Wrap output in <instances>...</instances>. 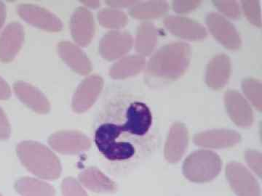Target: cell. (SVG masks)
Instances as JSON below:
<instances>
[{
  "instance_id": "2e32d148",
  "label": "cell",
  "mask_w": 262,
  "mask_h": 196,
  "mask_svg": "<svg viewBox=\"0 0 262 196\" xmlns=\"http://www.w3.org/2000/svg\"><path fill=\"white\" fill-rule=\"evenodd\" d=\"M231 72L232 63L229 57L225 53L215 55L207 65L206 83L215 90L224 88L228 83Z\"/></svg>"
},
{
  "instance_id": "4fadbf2b",
  "label": "cell",
  "mask_w": 262,
  "mask_h": 196,
  "mask_svg": "<svg viewBox=\"0 0 262 196\" xmlns=\"http://www.w3.org/2000/svg\"><path fill=\"white\" fill-rule=\"evenodd\" d=\"M70 29L76 44L83 47L89 46L96 30L92 13L84 7L77 8L71 18Z\"/></svg>"
},
{
  "instance_id": "f546056e",
  "label": "cell",
  "mask_w": 262,
  "mask_h": 196,
  "mask_svg": "<svg viewBox=\"0 0 262 196\" xmlns=\"http://www.w3.org/2000/svg\"><path fill=\"white\" fill-rule=\"evenodd\" d=\"M201 3L199 0H175L172 2V8L177 14L183 15L198 9Z\"/></svg>"
},
{
  "instance_id": "e0dca14e",
  "label": "cell",
  "mask_w": 262,
  "mask_h": 196,
  "mask_svg": "<svg viewBox=\"0 0 262 196\" xmlns=\"http://www.w3.org/2000/svg\"><path fill=\"white\" fill-rule=\"evenodd\" d=\"M24 40V29L21 24L13 22L7 26L0 36V61H13L20 51Z\"/></svg>"
},
{
  "instance_id": "8fae6325",
  "label": "cell",
  "mask_w": 262,
  "mask_h": 196,
  "mask_svg": "<svg viewBox=\"0 0 262 196\" xmlns=\"http://www.w3.org/2000/svg\"><path fill=\"white\" fill-rule=\"evenodd\" d=\"M50 145L60 154L75 155L88 151L91 141L82 132L77 131H62L53 134L49 138Z\"/></svg>"
},
{
  "instance_id": "ffe728a7",
  "label": "cell",
  "mask_w": 262,
  "mask_h": 196,
  "mask_svg": "<svg viewBox=\"0 0 262 196\" xmlns=\"http://www.w3.org/2000/svg\"><path fill=\"white\" fill-rule=\"evenodd\" d=\"M146 58L139 54L122 57L111 67L108 75L114 80H125L134 77L145 69Z\"/></svg>"
},
{
  "instance_id": "ac0fdd59",
  "label": "cell",
  "mask_w": 262,
  "mask_h": 196,
  "mask_svg": "<svg viewBox=\"0 0 262 196\" xmlns=\"http://www.w3.org/2000/svg\"><path fill=\"white\" fill-rule=\"evenodd\" d=\"M58 52L63 61L79 75H88L91 73L92 64L80 46L63 41L58 44Z\"/></svg>"
},
{
  "instance_id": "4dcf8cb0",
  "label": "cell",
  "mask_w": 262,
  "mask_h": 196,
  "mask_svg": "<svg viewBox=\"0 0 262 196\" xmlns=\"http://www.w3.org/2000/svg\"><path fill=\"white\" fill-rule=\"evenodd\" d=\"M245 159L251 170L261 178L262 175V155L255 150H248L245 153Z\"/></svg>"
},
{
  "instance_id": "277c9868",
  "label": "cell",
  "mask_w": 262,
  "mask_h": 196,
  "mask_svg": "<svg viewBox=\"0 0 262 196\" xmlns=\"http://www.w3.org/2000/svg\"><path fill=\"white\" fill-rule=\"evenodd\" d=\"M222 166V159L216 153L201 149L188 156L183 164V173L191 182L203 183L216 178Z\"/></svg>"
},
{
  "instance_id": "d6a6232c",
  "label": "cell",
  "mask_w": 262,
  "mask_h": 196,
  "mask_svg": "<svg viewBox=\"0 0 262 196\" xmlns=\"http://www.w3.org/2000/svg\"><path fill=\"white\" fill-rule=\"evenodd\" d=\"M138 1L134 0H110L106 1V5L108 8H115V9L121 10L122 8H132L134 5L137 3Z\"/></svg>"
},
{
  "instance_id": "484cf974",
  "label": "cell",
  "mask_w": 262,
  "mask_h": 196,
  "mask_svg": "<svg viewBox=\"0 0 262 196\" xmlns=\"http://www.w3.org/2000/svg\"><path fill=\"white\" fill-rule=\"evenodd\" d=\"M244 96L251 106L261 111L262 108V84L254 78H246L241 83Z\"/></svg>"
},
{
  "instance_id": "1f68e13d",
  "label": "cell",
  "mask_w": 262,
  "mask_h": 196,
  "mask_svg": "<svg viewBox=\"0 0 262 196\" xmlns=\"http://www.w3.org/2000/svg\"><path fill=\"white\" fill-rule=\"evenodd\" d=\"M10 135V126L8 118L0 107V140H7Z\"/></svg>"
},
{
  "instance_id": "ba28073f",
  "label": "cell",
  "mask_w": 262,
  "mask_h": 196,
  "mask_svg": "<svg viewBox=\"0 0 262 196\" xmlns=\"http://www.w3.org/2000/svg\"><path fill=\"white\" fill-rule=\"evenodd\" d=\"M163 23L170 34L184 40H203L208 36V30L203 24L184 15H168Z\"/></svg>"
},
{
  "instance_id": "7c38bea8",
  "label": "cell",
  "mask_w": 262,
  "mask_h": 196,
  "mask_svg": "<svg viewBox=\"0 0 262 196\" xmlns=\"http://www.w3.org/2000/svg\"><path fill=\"white\" fill-rule=\"evenodd\" d=\"M18 15L27 23L51 32H57L63 28L61 20L49 10L32 4H21L17 8Z\"/></svg>"
},
{
  "instance_id": "7402d4cb",
  "label": "cell",
  "mask_w": 262,
  "mask_h": 196,
  "mask_svg": "<svg viewBox=\"0 0 262 196\" xmlns=\"http://www.w3.org/2000/svg\"><path fill=\"white\" fill-rule=\"evenodd\" d=\"M79 180L86 188L96 192H114L117 185L96 167H90L79 175Z\"/></svg>"
},
{
  "instance_id": "9a60e30c",
  "label": "cell",
  "mask_w": 262,
  "mask_h": 196,
  "mask_svg": "<svg viewBox=\"0 0 262 196\" xmlns=\"http://www.w3.org/2000/svg\"><path fill=\"white\" fill-rule=\"evenodd\" d=\"M189 143L187 127L182 122H175L170 127L165 142V159L169 163H178L182 159Z\"/></svg>"
},
{
  "instance_id": "f1b7e54d",
  "label": "cell",
  "mask_w": 262,
  "mask_h": 196,
  "mask_svg": "<svg viewBox=\"0 0 262 196\" xmlns=\"http://www.w3.org/2000/svg\"><path fill=\"white\" fill-rule=\"evenodd\" d=\"M61 188L63 196H89L80 184L72 178H66Z\"/></svg>"
},
{
  "instance_id": "30bf717a",
  "label": "cell",
  "mask_w": 262,
  "mask_h": 196,
  "mask_svg": "<svg viewBox=\"0 0 262 196\" xmlns=\"http://www.w3.org/2000/svg\"><path fill=\"white\" fill-rule=\"evenodd\" d=\"M103 87L100 76H89L77 87L72 98V109L76 113L85 112L94 106Z\"/></svg>"
},
{
  "instance_id": "4316f807",
  "label": "cell",
  "mask_w": 262,
  "mask_h": 196,
  "mask_svg": "<svg viewBox=\"0 0 262 196\" xmlns=\"http://www.w3.org/2000/svg\"><path fill=\"white\" fill-rule=\"evenodd\" d=\"M239 5H241V13H244L248 22L258 28H261V10L259 1L258 0H242Z\"/></svg>"
},
{
  "instance_id": "5b68a950",
  "label": "cell",
  "mask_w": 262,
  "mask_h": 196,
  "mask_svg": "<svg viewBox=\"0 0 262 196\" xmlns=\"http://www.w3.org/2000/svg\"><path fill=\"white\" fill-rule=\"evenodd\" d=\"M206 23L212 36L227 49L237 51L242 46V39L238 31L223 15L217 12H211L207 15Z\"/></svg>"
},
{
  "instance_id": "52a82bcc",
  "label": "cell",
  "mask_w": 262,
  "mask_h": 196,
  "mask_svg": "<svg viewBox=\"0 0 262 196\" xmlns=\"http://www.w3.org/2000/svg\"><path fill=\"white\" fill-rule=\"evenodd\" d=\"M134 39L125 31H110L103 36L99 43V53L107 61H116L127 56L132 49Z\"/></svg>"
},
{
  "instance_id": "d6986e66",
  "label": "cell",
  "mask_w": 262,
  "mask_h": 196,
  "mask_svg": "<svg viewBox=\"0 0 262 196\" xmlns=\"http://www.w3.org/2000/svg\"><path fill=\"white\" fill-rule=\"evenodd\" d=\"M14 92L22 103L40 114L49 112L51 104L46 96L32 84L24 82L15 83Z\"/></svg>"
},
{
  "instance_id": "603a6c76",
  "label": "cell",
  "mask_w": 262,
  "mask_h": 196,
  "mask_svg": "<svg viewBox=\"0 0 262 196\" xmlns=\"http://www.w3.org/2000/svg\"><path fill=\"white\" fill-rule=\"evenodd\" d=\"M169 4L164 0L138 1L129 9V14L132 18L144 21L161 18L168 13Z\"/></svg>"
},
{
  "instance_id": "8d00e7d4",
  "label": "cell",
  "mask_w": 262,
  "mask_h": 196,
  "mask_svg": "<svg viewBox=\"0 0 262 196\" xmlns=\"http://www.w3.org/2000/svg\"><path fill=\"white\" fill-rule=\"evenodd\" d=\"M0 196H2V195H1V194H0Z\"/></svg>"
},
{
  "instance_id": "5bb4252c",
  "label": "cell",
  "mask_w": 262,
  "mask_h": 196,
  "mask_svg": "<svg viewBox=\"0 0 262 196\" xmlns=\"http://www.w3.org/2000/svg\"><path fill=\"white\" fill-rule=\"evenodd\" d=\"M241 140L238 132L226 129L205 131L194 137L196 145L208 150L229 149L238 144Z\"/></svg>"
},
{
  "instance_id": "cb8c5ba5",
  "label": "cell",
  "mask_w": 262,
  "mask_h": 196,
  "mask_svg": "<svg viewBox=\"0 0 262 196\" xmlns=\"http://www.w3.org/2000/svg\"><path fill=\"white\" fill-rule=\"evenodd\" d=\"M15 190L22 196H55V189L47 182L31 178L20 179L15 185Z\"/></svg>"
},
{
  "instance_id": "3957f363",
  "label": "cell",
  "mask_w": 262,
  "mask_h": 196,
  "mask_svg": "<svg viewBox=\"0 0 262 196\" xmlns=\"http://www.w3.org/2000/svg\"><path fill=\"white\" fill-rule=\"evenodd\" d=\"M17 154L25 167L39 178L53 180L61 175L59 159L51 150L39 142L24 141L17 146Z\"/></svg>"
},
{
  "instance_id": "44dd1931",
  "label": "cell",
  "mask_w": 262,
  "mask_h": 196,
  "mask_svg": "<svg viewBox=\"0 0 262 196\" xmlns=\"http://www.w3.org/2000/svg\"><path fill=\"white\" fill-rule=\"evenodd\" d=\"M159 39V32L154 23L143 21L138 27L134 45L137 54L150 56L155 51Z\"/></svg>"
},
{
  "instance_id": "e575fe53",
  "label": "cell",
  "mask_w": 262,
  "mask_h": 196,
  "mask_svg": "<svg viewBox=\"0 0 262 196\" xmlns=\"http://www.w3.org/2000/svg\"><path fill=\"white\" fill-rule=\"evenodd\" d=\"M81 3L84 5V8H91V9H97L101 7V2L98 0H85L82 1Z\"/></svg>"
},
{
  "instance_id": "9c48e42d",
  "label": "cell",
  "mask_w": 262,
  "mask_h": 196,
  "mask_svg": "<svg viewBox=\"0 0 262 196\" xmlns=\"http://www.w3.org/2000/svg\"><path fill=\"white\" fill-rule=\"evenodd\" d=\"M224 103L229 118L237 126L242 128L252 126L254 121L252 106L244 94L235 89H229L224 95Z\"/></svg>"
},
{
  "instance_id": "8992f818",
  "label": "cell",
  "mask_w": 262,
  "mask_h": 196,
  "mask_svg": "<svg viewBox=\"0 0 262 196\" xmlns=\"http://www.w3.org/2000/svg\"><path fill=\"white\" fill-rule=\"evenodd\" d=\"M226 177L237 196H261L257 180L242 163L229 162L226 166Z\"/></svg>"
},
{
  "instance_id": "7a4b0ae2",
  "label": "cell",
  "mask_w": 262,
  "mask_h": 196,
  "mask_svg": "<svg viewBox=\"0 0 262 196\" xmlns=\"http://www.w3.org/2000/svg\"><path fill=\"white\" fill-rule=\"evenodd\" d=\"M190 45L185 42L168 43L156 50L146 61L148 80L174 81L187 71L191 61Z\"/></svg>"
},
{
  "instance_id": "83f0119b",
  "label": "cell",
  "mask_w": 262,
  "mask_h": 196,
  "mask_svg": "<svg viewBox=\"0 0 262 196\" xmlns=\"http://www.w3.org/2000/svg\"><path fill=\"white\" fill-rule=\"evenodd\" d=\"M213 3L218 10L217 13L229 20H237L241 18V9L238 2L235 0H216L213 1Z\"/></svg>"
},
{
  "instance_id": "6da1fadb",
  "label": "cell",
  "mask_w": 262,
  "mask_h": 196,
  "mask_svg": "<svg viewBox=\"0 0 262 196\" xmlns=\"http://www.w3.org/2000/svg\"><path fill=\"white\" fill-rule=\"evenodd\" d=\"M156 135L148 105L122 97L103 109L95 130V143L108 161L128 162L151 152L156 145Z\"/></svg>"
},
{
  "instance_id": "d4e9b609",
  "label": "cell",
  "mask_w": 262,
  "mask_h": 196,
  "mask_svg": "<svg viewBox=\"0 0 262 196\" xmlns=\"http://www.w3.org/2000/svg\"><path fill=\"white\" fill-rule=\"evenodd\" d=\"M97 18L103 27L111 29L112 31L121 30L128 22L127 15L125 12L108 7L98 11Z\"/></svg>"
},
{
  "instance_id": "836d02e7",
  "label": "cell",
  "mask_w": 262,
  "mask_h": 196,
  "mask_svg": "<svg viewBox=\"0 0 262 196\" xmlns=\"http://www.w3.org/2000/svg\"><path fill=\"white\" fill-rule=\"evenodd\" d=\"M10 94H11V90H10V86L0 76V100L8 99Z\"/></svg>"
},
{
  "instance_id": "d590c367",
  "label": "cell",
  "mask_w": 262,
  "mask_h": 196,
  "mask_svg": "<svg viewBox=\"0 0 262 196\" xmlns=\"http://www.w3.org/2000/svg\"><path fill=\"white\" fill-rule=\"evenodd\" d=\"M6 18V8L3 2L0 1V29L3 27Z\"/></svg>"
}]
</instances>
